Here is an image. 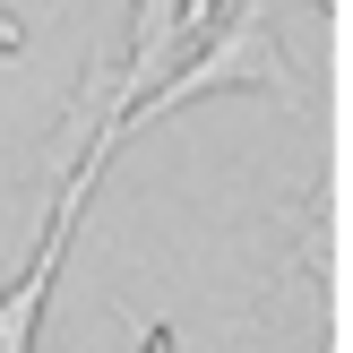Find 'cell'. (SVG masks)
I'll list each match as a JSON object with an SVG mask.
<instances>
[{"mask_svg": "<svg viewBox=\"0 0 353 353\" xmlns=\"http://www.w3.org/2000/svg\"><path fill=\"white\" fill-rule=\"evenodd\" d=\"M216 86H268L276 103H302V78L285 69V52H276V34H268V0H241L224 26H207V34H199V52H190V69L155 78L147 95L130 103V112H112V121L95 130V147H121V138L147 130L155 112H181V103L216 95Z\"/></svg>", "mask_w": 353, "mask_h": 353, "instance_id": "1", "label": "cell"}]
</instances>
